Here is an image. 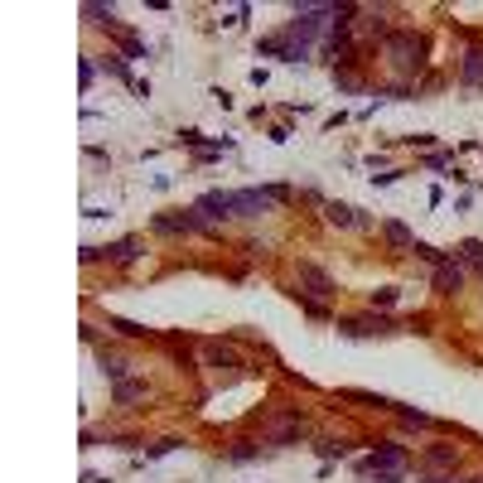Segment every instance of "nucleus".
Instances as JSON below:
<instances>
[{
	"label": "nucleus",
	"instance_id": "obj_16",
	"mask_svg": "<svg viewBox=\"0 0 483 483\" xmlns=\"http://www.w3.org/2000/svg\"><path fill=\"white\" fill-rule=\"evenodd\" d=\"M208 363H213V368H242V358L227 353V348H208Z\"/></svg>",
	"mask_w": 483,
	"mask_h": 483
},
{
	"label": "nucleus",
	"instance_id": "obj_12",
	"mask_svg": "<svg viewBox=\"0 0 483 483\" xmlns=\"http://www.w3.org/2000/svg\"><path fill=\"white\" fill-rule=\"evenodd\" d=\"M324 213H329V222H334V227H353V222H358V213H353L348 203H329Z\"/></svg>",
	"mask_w": 483,
	"mask_h": 483
},
{
	"label": "nucleus",
	"instance_id": "obj_7",
	"mask_svg": "<svg viewBox=\"0 0 483 483\" xmlns=\"http://www.w3.org/2000/svg\"><path fill=\"white\" fill-rule=\"evenodd\" d=\"M455 459H459L455 445H430L426 450V469H455Z\"/></svg>",
	"mask_w": 483,
	"mask_h": 483
},
{
	"label": "nucleus",
	"instance_id": "obj_5",
	"mask_svg": "<svg viewBox=\"0 0 483 483\" xmlns=\"http://www.w3.org/2000/svg\"><path fill=\"white\" fill-rule=\"evenodd\" d=\"M232 213L237 217H261V213H271V198L261 188H242V193H232Z\"/></svg>",
	"mask_w": 483,
	"mask_h": 483
},
{
	"label": "nucleus",
	"instance_id": "obj_17",
	"mask_svg": "<svg viewBox=\"0 0 483 483\" xmlns=\"http://www.w3.org/2000/svg\"><path fill=\"white\" fill-rule=\"evenodd\" d=\"M174 450H179V440H174V435H169V440H160V445H150V450H145V459H160V455H174Z\"/></svg>",
	"mask_w": 483,
	"mask_h": 483
},
{
	"label": "nucleus",
	"instance_id": "obj_21",
	"mask_svg": "<svg viewBox=\"0 0 483 483\" xmlns=\"http://www.w3.org/2000/svg\"><path fill=\"white\" fill-rule=\"evenodd\" d=\"M464 483H483V474H479V479H464Z\"/></svg>",
	"mask_w": 483,
	"mask_h": 483
},
{
	"label": "nucleus",
	"instance_id": "obj_1",
	"mask_svg": "<svg viewBox=\"0 0 483 483\" xmlns=\"http://www.w3.org/2000/svg\"><path fill=\"white\" fill-rule=\"evenodd\" d=\"M387 54H392V63H397L402 73H416V68L426 63V44H421L411 29H397V34H387Z\"/></svg>",
	"mask_w": 483,
	"mask_h": 483
},
{
	"label": "nucleus",
	"instance_id": "obj_20",
	"mask_svg": "<svg viewBox=\"0 0 483 483\" xmlns=\"http://www.w3.org/2000/svg\"><path fill=\"white\" fill-rule=\"evenodd\" d=\"M87 483H111V479H102V474H87Z\"/></svg>",
	"mask_w": 483,
	"mask_h": 483
},
{
	"label": "nucleus",
	"instance_id": "obj_9",
	"mask_svg": "<svg viewBox=\"0 0 483 483\" xmlns=\"http://www.w3.org/2000/svg\"><path fill=\"white\" fill-rule=\"evenodd\" d=\"M464 82L469 87H483V49H469L464 54Z\"/></svg>",
	"mask_w": 483,
	"mask_h": 483
},
{
	"label": "nucleus",
	"instance_id": "obj_19",
	"mask_svg": "<svg viewBox=\"0 0 483 483\" xmlns=\"http://www.w3.org/2000/svg\"><path fill=\"white\" fill-rule=\"evenodd\" d=\"M111 329H121L126 339H145V329H140V324H131V319H111Z\"/></svg>",
	"mask_w": 483,
	"mask_h": 483
},
{
	"label": "nucleus",
	"instance_id": "obj_13",
	"mask_svg": "<svg viewBox=\"0 0 483 483\" xmlns=\"http://www.w3.org/2000/svg\"><path fill=\"white\" fill-rule=\"evenodd\" d=\"M459 256H464V261H469V266H479V271H483V242H479V237L459 242Z\"/></svg>",
	"mask_w": 483,
	"mask_h": 483
},
{
	"label": "nucleus",
	"instance_id": "obj_15",
	"mask_svg": "<svg viewBox=\"0 0 483 483\" xmlns=\"http://www.w3.org/2000/svg\"><path fill=\"white\" fill-rule=\"evenodd\" d=\"M397 416H402L406 426H421V430H430V426H435V421H430L426 411H411V406H397Z\"/></svg>",
	"mask_w": 483,
	"mask_h": 483
},
{
	"label": "nucleus",
	"instance_id": "obj_11",
	"mask_svg": "<svg viewBox=\"0 0 483 483\" xmlns=\"http://www.w3.org/2000/svg\"><path fill=\"white\" fill-rule=\"evenodd\" d=\"M111 34H116V44H121V49H126V58H145V44H140V39H135V34H126V29H121V25L111 29Z\"/></svg>",
	"mask_w": 483,
	"mask_h": 483
},
{
	"label": "nucleus",
	"instance_id": "obj_10",
	"mask_svg": "<svg viewBox=\"0 0 483 483\" xmlns=\"http://www.w3.org/2000/svg\"><path fill=\"white\" fill-rule=\"evenodd\" d=\"M145 397V382H116V392H111V402L126 406V402H140Z\"/></svg>",
	"mask_w": 483,
	"mask_h": 483
},
{
	"label": "nucleus",
	"instance_id": "obj_6",
	"mask_svg": "<svg viewBox=\"0 0 483 483\" xmlns=\"http://www.w3.org/2000/svg\"><path fill=\"white\" fill-rule=\"evenodd\" d=\"M435 290H440V295H459V290H464V266H459L455 256H445V261L435 266Z\"/></svg>",
	"mask_w": 483,
	"mask_h": 483
},
{
	"label": "nucleus",
	"instance_id": "obj_14",
	"mask_svg": "<svg viewBox=\"0 0 483 483\" xmlns=\"http://www.w3.org/2000/svg\"><path fill=\"white\" fill-rule=\"evenodd\" d=\"M102 373H107L111 382H126V363H121L116 353H102Z\"/></svg>",
	"mask_w": 483,
	"mask_h": 483
},
{
	"label": "nucleus",
	"instance_id": "obj_2",
	"mask_svg": "<svg viewBox=\"0 0 483 483\" xmlns=\"http://www.w3.org/2000/svg\"><path fill=\"white\" fill-rule=\"evenodd\" d=\"M300 285H305L309 300H329L334 295V275H329L324 266H314V261H300Z\"/></svg>",
	"mask_w": 483,
	"mask_h": 483
},
{
	"label": "nucleus",
	"instance_id": "obj_8",
	"mask_svg": "<svg viewBox=\"0 0 483 483\" xmlns=\"http://www.w3.org/2000/svg\"><path fill=\"white\" fill-rule=\"evenodd\" d=\"M382 237L392 242V246H402V251L416 246V237H411V227H406V222H382Z\"/></svg>",
	"mask_w": 483,
	"mask_h": 483
},
{
	"label": "nucleus",
	"instance_id": "obj_3",
	"mask_svg": "<svg viewBox=\"0 0 483 483\" xmlns=\"http://www.w3.org/2000/svg\"><path fill=\"white\" fill-rule=\"evenodd\" d=\"M300 430H305V416H300V411H290V416H280V421H271L266 440L275 445V450H285V445H295V440H300Z\"/></svg>",
	"mask_w": 483,
	"mask_h": 483
},
{
	"label": "nucleus",
	"instance_id": "obj_4",
	"mask_svg": "<svg viewBox=\"0 0 483 483\" xmlns=\"http://www.w3.org/2000/svg\"><path fill=\"white\" fill-rule=\"evenodd\" d=\"M339 329H343L348 339H373V334H392V319H382V314H363V319H339Z\"/></svg>",
	"mask_w": 483,
	"mask_h": 483
},
{
	"label": "nucleus",
	"instance_id": "obj_18",
	"mask_svg": "<svg viewBox=\"0 0 483 483\" xmlns=\"http://www.w3.org/2000/svg\"><path fill=\"white\" fill-rule=\"evenodd\" d=\"M387 305H397V290H392V285L373 290V309H387Z\"/></svg>",
	"mask_w": 483,
	"mask_h": 483
}]
</instances>
